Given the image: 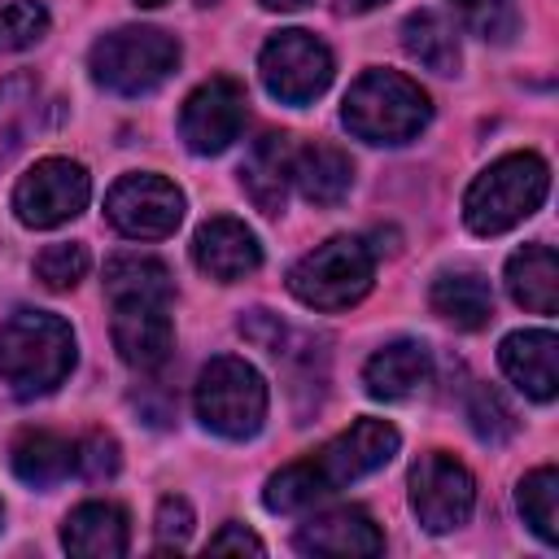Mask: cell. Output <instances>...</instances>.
I'll return each instance as SVG.
<instances>
[{"instance_id": "1", "label": "cell", "mask_w": 559, "mask_h": 559, "mask_svg": "<svg viewBox=\"0 0 559 559\" xmlns=\"http://www.w3.org/2000/svg\"><path fill=\"white\" fill-rule=\"evenodd\" d=\"M402 437L389 419H371L362 415L358 424H349L341 437H332L323 450H314L310 459H297L288 467H280L266 489H262V502L266 511L275 515H297L306 507H314L319 498L336 493L341 485L349 480H362L371 476L376 467H384L393 454H397Z\"/></svg>"}, {"instance_id": "2", "label": "cell", "mask_w": 559, "mask_h": 559, "mask_svg": "<svg viewBox=\"0 0 559 559\" xmlns=\"http://www.w3.org/2000/svg\"><path fill=\"white\" fill-rule=\"evenodd\" d=\"M74 367V332L61 314L17 310L0 323V384L31 402L52 393Z\"/></svg>"}, {"instance_id": "3", "label": "cell", "mask_w": 559, "mask_h": 559, "mask_svg": "<svg viewBox=\"0 0 559 559\" xmlns=\"http://www.w3.org/2000/svg\"><path fill=\"white\" fill-rule=\"evenodd\" d=\"M341 118L367 144H406L428 127L432 105L402 70H362L345 92Z\"/></svg>"}, {"instance_id": "4", "label": "cell", "mask_w": 559, "mask_h": 559, "mask_svg": "<svg viewBox=\"0 0 559 559\" xmlns=\"http://www.w3.org/2000/svg\"><path fill=\"white\" fill-rule=\"evenodd\" d=\"M550 192V166L537 153H507L485 166L463 192V223L476 236H498L524 223Z\"/></svg>"}, {"instance_id": "5", "label": "cell", "mask_w": 559, "mask_h": 559, "mask_svg": "<svg viewBox=\"0 0 559 559\" xmlns=\"http://www.w3.org/2000/svg\"><path fill=\"white\" fill-rule=\"evenodd\" d=\"M179 66V39L157 26H118L87 52V70L118 96H144L162 87Z\"/></svg>"}, {"instance_id": "6", "label": "cell", "mask_w": 559, "mask_h": 559, "mask_svg": "<svg viewBox=\"0 0 559 559\" xmlns=\"http://www.w3.org/2000/svg\"><path fill=\"white\" fill-rule=\"evenodd\" d=\"M376 275V253L358 236H332L314 245L288 271V293L310 310H349L367 297Z\"/></svg>"}, {"instance_id": "7", "label": "cell", "mask_w": 559, "mask_h": 559, "mask_svg": "<svg viewBox=\"0 0 559 559\" xmlns=\"http://www.w3.org/2000/svg\"><path fill=\"white\" fill-rule=\"evenodd\" d=\"M192 402H197V419L227 441H249L266 419L262 376L245 358H231V354H218L201 367Z\"/></svg>"}, {"instance_id": "8", "label": "cell", "mask_w": 559, "mask_h": 559, "mask_svg": "<svg viewBox=\"0 0 559 559\" xmlns=\"http://www.w3.org/2000/svg\"><path fill=\"white\" fill-rule=\"evenodd\" d=\"M332 48L310 31H280L258 52V74L266 92L284 105H310L332 83Z\"/></svg>"}, {"instance_id": "9", "label": "cell", "mask_w": 559, "mask_h": 559, "mask_svg": "<svg viewBox=\"0 0 559 559\" xmlns=\"http://www.w3.org/2000/svg\"><path fill=\"white\" fill-rule=\"evenodd\" d=\"M87 197H92V179H87V170L79 162H70V157H44V162H35L17 179V188H13V214H17V223L44 231V227H61L74 214H83Z\"/></svg>"}, {"instance_id": "10", "label": "cell", "mask_w": 559, "mask_h": 559, "mask_svg": "<svg viewBox=\"0 0 559 559\" xmlns=\"http://www.w3.org/2000/svg\"><path fill=\"white\" fill-rule=\"evenodd\" d=\"M472 507H476V480L454 454L428 450L411 463V511L428 533H450L467 524Z\"/></svg>"}, {"instance_id": "11", "label": "cell", "mask_w": 559, "mask_h": 559, "mask_svg": "<svg viewBox=\"0 0 559 559\" xmlns=\"http://www.w3.org/2000/svg\"><path fill=\"white\" fill-rule=\"evenodd\" d=\"M105 218L131 240H162L183 223V192L162 175L135 170L105 192Z\"/></svg>"}, {"instance_id": "12", "label": "cell", "mask_w": 559, "mask_h": 559, "mask_svg": "<svg viewBox=\"0 0 559 559\" xmlns=\"http://www.w3.org/2000/svg\"><path fill=\"white\" fill-rule=\"evenodd\" d=\"M170 301L175 297H153V293H118L109 297L114 319V349L127 367L135 371H157L170 349H175V323H170Z\"/></svg>"}, {"instance_id": "13", "label": "cell", "mask_w": 559, "mask_h": 559, "mask_svg": "<svg viewBox=\"0 0 559 559\" xmlns=\"http://www.w3.org/2000/svg\"><path fill=\"white\" fill-rule=\"evenodd\" d=\"M240 127H245V87L227 74H214L201 87H192L179 109V135L201 157L223 153L240 135Z\"/></svg>"}, {"instance_id": "14", "label": "cell", "mask_w": 559, "mask_h": 559, "mask_svg": "<svg viewBox=\"0 0 559 559\" xmlns=\"http://www.w3.org/2000/svg\"><path fill=\"white\" fill-rule=\"evenodd\" d=\"M192 262H197L201 275H210L218 284H236V280H245V275H253L262 266V245L240 218L218 214V218H205L197 227Z\"/></svg>"}, {"instance_id": "15", "label": "cell", "mask_w": 559, "mask_h": 559, "mask_svg": "<svg viewBox=\"0 0 559 559\" xmlns=\"http://www.w3.org/2000/svg\"><path fill=\"white\" fill-rule=\"evenodd\" d=\"M297 550L306 555H336V559H354V555H380L384 550V533L376 528V520L358 507H336L323 515H310L297 537Z\"/></svg>"}, {"instance_id": "16", "label": "cell", "mask_w": 559, "mask_h": 559, "mask_svg": "<svg viewBox=\"0 0 559 559\" xmlns=\"http://www.w3.org/2000/svg\"><path fill=\"white\" fill-rule=\"evenodd\" d=\"M502 371L511 376V384H520L533 402H550L559 393V341L546 328H528V332H511L498 349Z\"/></svg>"}, {"instance_id": "17", "label": "cell", "mask_w": 559, "mask_h": 559, "mask_svg": "<svg viewBox=\"0 0 559 559\" xmlns=\"http://www.w3.org/2000/svg\"><path fill=\"white\" fill-rule=\"evenodd\" d=\"M61 546L79 559H122L131 546V524L118 502H83L61 524Z\"/></svg>"}, {"instance_id": "18", "label": "cell", "mask_w": 559, "mask_h": 559, "mask_svg": "<svg viewBox=\"0 0 559 559\" xmlns=\"http://www.w3.org/2000/svg\"><path fill=\"white\" fill-rule=\"evenodd\" d=\"M432 376V349L424 341H393L384 349H376L362 367V384L371 397L380 402H402L411 397L415 389H424Z\"/></svg>"}, {"instance_id": "19", "label": "cell", "mask_w": 559, "mask_h": 559, "mask_svg": "<svg viewBox=\"0 0 559 559\" xmlns=\"http://www.w3.org/2000/svg\"><path fill=\"white\" fill-rule=\"evenodd\" d=\"M288 162H293V140L284 131H262L240 166V188L262 214H284L288 197Z\"/></svg>"}, {"instance_id": "20", "label": "cell", "mask_w": 559, "mask_h": 559, "mask_svg": "<svg viewBox=\"0 0 559 559\" xmlns=\"http://www.w3.org/2000/svg\"><path fill=\"white\" fill-rule=\"evenodd\" d=\"M288 179L297 183V192L310 201V205H341L345 192L354 188V162L336 148V144H306V148H293V162H288Z\"/></svg>"}, {"instance_id": "21", "label": "cell", "mask_w": 559, "mask_h": 559, "mask_svg": "<svg viewBox=\"0 0 559 559\" xmlns=\"http://www.w3.org/2000/svg\"><path fill=\"white\" fill-rule=\"evenodd\" d=\"M9 467L22 485H35V489L61 485L74 472V441H66L61 432H48V428H26L9 445Z\"/></svg>"}, {"instance_id": "22", "label": "cell", "mask_w": 559, "mask_h": 559, "mask_svg": "<svg viewBox=\"0 0 559 559\" xmlns=\"http://www.w3.org/2000/svg\"><path fill=\"white\" fill-rule=\"evenodd\" d=\"M507 293L533 314L559 310V258L550 245H524L507 262Z\"/></svg>"}, {"instance_id": "23", "label": "cell", "mask_w": 559, "mask_h": 559, "mask_svg": "<svg viewBox=\"0 0 559 559\" xmlns=\"http://www.w3.org/2000/svg\"><path fill=\"white\" fill-rule=\"evenodd\" d=\"M428 301L459 332H480L493 319V293H489V284L476 271H445V275H437Z\"/></svg>"}, {"instance_id": "24", "label": "cell", "mask_w": 559, "mask_h": 559, "mask_svg": "<svg viewBox=\"0 0 559 559\" xmlns=\"http://www.w3.org/2000/svg\"><path fill=\"white\" fill-rule=\"evenodd\" d=\"M39 109H44V87L35 74L22 70L0 83V166H9L26 148L31 131L39 127Z\"/></svg>"}, {"instance_id": "25", "label": "cell", "mask_w": 559, "mask_h": 559, "mask_svg": "<svg viewBox=\"0 0 559 559\" xmlns=\"http://www.w3.org/2000/svg\"><path fill=\"white\" fill-rule=\"evenodd\" d=\"M402 48H406V57H415L432 74H459V61H463L459 31L437 9H419L402 22Z\"/></svg>"}, {"instance_id": "26", "label": "cell", "mask_w": 559, "mask_h": 559, "mask_svg": "<svg viewBox=\"0 0 559 559\" xmlns=\"http://www.w3.org/2000/svg\"><path fill=\"white\" fill-rule=\"evenodd\" d=\"M118 293H153V297H175L170 266L148 253H114L105 262V297Z\"/></svg>"}, {"instance_id": "27", "label": "cell", "mask_w": 559, "mask_h": 559, "mask_svg": "<svg viewBox=\"0 0 559 559\" xmlns=\"http://www.w3.org/2000/svg\"><path fill=\"white\" fill-rule=\"evenodd\" d=\"M515 502H520V515L528 520V528L546 546H555L559 542V472L555 467H533L520 480Z\"/></svg>"}, {"instance_id": "28", "label": "cell", "mask_w": 559, "mask_h": 559, "mask_svg": "<svg viewBox=\"0 0 559 559\" xmlns=\"http://www.w3.org/2000/svg\"><path fill=\"white\" fill-rule=\"evenodd\" d=\"M450 9L459 13V22L485 39V44H511L520 31V9L515 0H450Z\"/></svg>"}, {"instance_id": "29", "label": "cell", "mask_w": 559, "mask_h": 559, "mask_svg": "<svg viewBox=\"0 0 559 559\" xmlns=\"http://www.w3.org/2000/svg\"><path fill=\"white\" fill-rule=\"evenodd\" d=\"M463 415H467L472 432H476L480 441H489V445H502V441L515 437V411H511L489 384H472Z\"/></svg>"}, {"instance_id": "30", "label": "cell", "mask_w": 559, "mask_h": 559, "mask_svg": "<svg viewBox=\"0 0 559 559\" xmlns=\"http://www.w3.org/2000/svg\"><path fill=\"white\" fill-rule=\"evenodd\" d=\"M48 35V9L39 0H9L0 9V52H22Z\"/></svg>"}, {"instance_id": "31", "label": "cell", "mask_w": 559, "mask_h": 559, "mask_svg": "<svg viewBox=\"0 0 559 559\" xmlns=\"http://www.w3.org/2000/svg\"><path fill=\"white\" fill-rule=\"evenodd\" d=\"M87 249L83 245H74V240H57V245H48L39 258H35V280L44 284V288H52V293H66V288H74L83 275H87Z\"/></svg>"}, {"instance_id": "32", "label": "cell", "mask_w": 559, "mask_h": 559, "mask_svg": "<svg viewBox=\"0 0 559 559\" xmlns=\"http://www.w3.org/2000/svg\"><path fill=\"white\" fill-rule=\"evenodd\" d=\"M74 467H79L87 480H109V476H118V467H122V450H118V441H114L109 432L92 428L83 441H74Z\"/></svg>"}, {"instance_id": "33", "label": "cell", "mask_w": 559, "mask_h": 559, "mask_svg": "<svg viewBox=\"0 0 559 559\" xmlns=\"http://www.w3.org/2000/svg\"><path fill=\"white\" fill-rule=\"evenodd\" d=\"M188 533H192V507H188V498H175V493L162 498L157 502V537H162L157 555L179 550L188 542Z\"/></svg>"}, {"instance_id": "34", "label": "cell", "mask_w": 559, "mask_h": 559, "mask_svg": "<svg viewBox=\"0 0 559 559\" xmlns=\"http://www.w3.org/2000/svg\"><path fill=\"white\" fill-rule=\"evenodd\" d=\"M240 332H245L253 345H262L266 354H275V358L288 354V345H284V341H288V328H284L280 314H271V310H249V314L240 319Z\"/></svg>"}, {"instance_id": "35", "label": "cell", "mask_w": 559, "mask_h": 559, "mask_svg": "<svg viewBox=\"0 0 559 559\" xmlns=\"http://www.w3.org/2000/svg\"><path fill=\"white\" fill-rule=\"evenodd\" d=\"M205 550H210V555H227V550H236V555H245V550H249V555H262L266 546H262V537H253L245 524H223V528L205 542Z\"/></svg>"}, {"instance_id": "36", "label": "cell", "mask_w": 559, "mask_h": 559, "mask_svg": "<svg viewBox=\"0 0 559 559\" xmlns=\"http://www.w3.org/2000/svg\"><path fill=\"white\" fill-rule=\"evenodd\" d=\"M262 9H271V13H293V9H306L310 0H258Z\"/></svg>"}, {"instance_id": "37", "label": "cell", "mask_w": 559, "mask_h": 559, "mask_svg": "<svg viewBox=\"0 0 559 559\" xmlns=\"http://www.w3.org/2000/svg\"><path fill=\"white\" fill-rule=\"evenodd\" d=\"M376 4H384V0H341L345 13H367V9H376Z\"/></svg>"}, {"instance_id": "38", "label": "cell", "mask_w": 559, "mask_h": 559, "mask_svg": "<svg viewBox=\"0 0 559 559\" xmlns=\"http://www.w3.org/2000/svg\"><path fill=\"white\" fill-rule=\"evenodd\" d=\"M135 4H144V9H157V4H166V0H135Z\"/></svg>"}, {"instance_id": "39", "label": "cell", "mask_w": 559, "mask_h": 559, "mask_svg": "<svg viewBox=\"0 0 559 559\" xmlns=\"http://www.w3.org/2000/svg\"><path fill=\"white\" fill-rule=\"evenodd\" d=\"M197 4H218V0H197Z\"/></svg>"}, {"instance_id": "40", "label": "cell", "mask_w": 559, "mask_h": 559, "mask_svg": "<svg viewBox=\"0 0 559 559\" xmlns=\"http://www.w3.org/2000/svg\"><path fill=\"white\" fill-rule=\"evenodd\" d=\"M0 515H4V511H0Z\"/></svg>"}]
</instances>
